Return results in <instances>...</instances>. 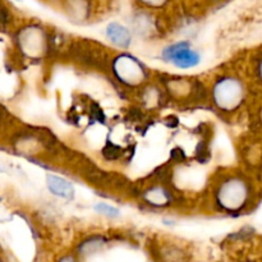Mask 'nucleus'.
Returning a JSON list of instances; mask_svg holds the SVG:
<instances>
[{
    "instance_id": "4468645a",
    "label": "nucleus",
    "mask_w": 262,
    "mask_h": 262,
    "mask_svg": "<svg viewBox=\"0 0 262 262\" xmlns=\"http://www.w3.org/2000/svg\"><path fill=\"white\" fill-rule=\"evenodd\" d=\"M10 22V14L8 12V9L5 8V5H3L0 3V30H4Z\"/></svg>"
},
{
    "instance_id": "9b49d317",
    "label": "nucleus",
    "mask_w": 262,
    "mask_h": 262,
    "mask_svg": "<svg viewBox=\"0 0 262 262\" xmlns=\"http://www.w3.org/2000/svg\"><path fill=\"white\" fill-rule=\"evenodd\" d=\"M83 173L84 178H86L90 183L96 184V186H107V184L112 183V177L96 168H87Z\"/></svg>"
},
{
    "instance_id": "7ed1b4c3",
    "label": "nucleus",
    "mask_w": 262,
    "mask_h": 262,
    "mask_svg": "<svg viewBox=\"0 0 262 262\" xmlns=\"http://www.w3.org/2000/svg\"><path fill=\"white\" fill-rule=\"evenodd\" d=\"M72 60L90 69L104 71L107 68L109 58L102 48L90 41H78L69 48Z\"/></svg>"
},
{
    "instance_id": "2eb2a0df",
    "label": "nucleus",
    "mask_w": 262,
    "mask_h": 262,
    "mask_svg": "<svg viewBox=\"0 0 262 262\" xmlns=\"http://www.w3.org/2000/svg\"><path fill=\"white\" fill-rule=\"evenodd\" d=\"M60 262H74V260H73V257H64V258H61V261Z\"/></svg>"
},
{
    "instance_id": "dca6fc26",
    "label": "nucleus",
    "mask_w": 262,
    "mask_h": 262,
    "mask_svg": "<svg viewBox=\"0 0 262 262\" xmlns=\"http://www.w3.org/2000/svg\"><path fill=\"white\" fill-rule=\"evenodd\" d=\"M258 76H260V78H261V81H262V60H261V63H260V67H258Z\"/></svg>"
},
{
    "instance_id": "0eeeda50",
    "label": "nucleus",
    "mask_w": 262,
    "mask_h": 262,
    "mask_svg": "<svg viewBox=\"0 0 262 262\" xmlns=\"http://www.w3.org/2000/svg\"><path fill=\"white\" fill-rule=\"evenodd\" d=\"M142 199L145 200L147 204L152 205V206L161 207V206H168L173 200L170 192L165 188L164 186L156 184V186L150 187L146 189L142 194Z\"/></svg>"
},
{
    "instance_id": "ddd939ff",
    "label": "nucleus",
    "mask_w": 262,
    "mask_h": 262,
    "mask_svg": "<svg viewBox=\"0 0 262 262\" xmlns=\"http://www.w3.org/2000/svg\"><path fill=\"white\" fill-rule=\"evenodd\" d=\"M95 210H96L97 212H100V214H104L106 215V216H112V217H115L119 215V210L115 209V207H113L112 205H107V204H97L96 206H95Z\"/></svg>"
},
{
    "instance_id": "20e7f679",
    "label": "nucleus",
    "mask_w": 262,
    "mask_h": 262,
    "mask_svg": "<svg viewBox=\"0 0 262 262\" xmlns=\"http://www.w3.org/2000/svg\"><path fill=\"white\" fill-rule=\"evenodd\" d=\"M110 67H112L118 81L127 86H138L147 78V72H146L143 64L137 58L128 55V54H122V55L117 56Z\"/></svg>"
},
{
    "instance_id": "9d476101",
    "label": "nucleus",
    "mask_w": 262,
    "mask_h": 262,
    "mask_svg": "<svg viewBox=\"0 0 262 262\" xmlns=\"http://www.w3.org/2000/svg\"><path fill=\"white\" fill-rule=\"evenodd\" d=\"M67 13L72 19H86L91 10L90 0H66L64 2Z\"/></svg>"
},
{
    "instance_id": "39448f33",
    "label": "nucleus",
    "mask_w": 262,
    "mask_h": 262,
    "mask_svg": "<svg viewBox=\"0 0 262 262\" xmlns=\"http://www.w3.org/2000/svg\"><path fill=\"white\" fill-rule=\"evenodd\" d=\"M18 45L28 56H41L46 51L45 31L38 26H28L20 30Z\"/></svg>"
},
{
    "instance_id": "f257e3e1",
    "label": "nucleus",
    "mask_w": 262,
    "mask_h": 262,
    "mask_svg": "<svg viewBox=\"0 0 262 262\" xmlns=\"http://www.w3.org/2000/svg\"><path fill=\"white\" fill-rule=\"evenodd\" d=\"M245 96L242 82L234 77H224L217 79L212 87V101L223 112L237 109Z\"/></svg>"
},
{
    "instance_id": "f03ea898",
    "label": "nucleus",
    "mask_w": 262,
    "mask_h": 262,
    "mask_svg": "<svg viewBox=\"0 0 262 262\" xmlns=\"http://www.w3.org/2000/svg\"><path fill=\"white\" fill-rule=\"evenodd\" d=\"M250 197L248 184L241 178H229L220 184L216 191V201L228 211L242 209Z\"/></svg>"
},
{
    "instance_id": "f8f14e48",
    "label": "nucleus",
    "mask_w": 262,
    "mask_h": 262,
    "mask_svg": "<svg viewBox=\"0 0 262 262\" xmlns=\"http://www.w3.org/2000/svg\"><path fill=\"white\" fill-rule=\"evenodd\" d=\"M141 7L147 9H161L170 3V0H136Z\"/></svg>"
},
{
    "instance_id": "f3484780",
    "label": "nucleus",
    "mask_w": 262,
    "mask_h": 262,
    "mask_svg": "<svg viewBox=\"0 0 262 262\" xmlns=\"http://www.w3.org/2000/svg\"><path fill=\"white\" fill-rule=\"evenodd\" d=\"M2 120H3V113L2 110H0V123H2Z\"/></svg>"
},
{
    "instance_id": "1a4fd4ad",
    "label": "nucleus",
    "mask_w": 262,
    "mask_h": 262,
    "mask_svg": "<svg viewBox=\"0 0 262 262\" xmlns=\"http://www.w3.org/2000/svg\"><path fill=\"white\" fill-rule=\"evenodd\" d=\"M106 36L114 45L122 49H127L130 43V33L124 26L117 22L110 23L106 27Z\"/></svg>"
},
{
    "instance_id": "6e6552de",
    "label": "nucleus",
    "mask_w": 262,
    "mask_h": 262,
    "mask_svg": "<svg viewBox=\"0 0 262 262\" xmlns=\"http://www.w3.org/2000/svg\"><path fill=\"white\" fill-rule=\"evenodd\" d=\"M46 181H48L46 183H48L49 191L53 194L66 200L73 199L74 188L68 181L56 176H48V179H46Z\"/></svg>"
},
{
    "instance_id": "423d86ee",
    "label": "nucleus",
    "mask_w": 262,
    "mask_h": 262,
    "mask_svg": "<svg viewBox=\"0 0 262 262\" xmlns=\"http://www.w3.org/2000/svg\"><path fill=\"white\" fill-rule=\"evenodd\" d=\"M163 58L178 68L187 69L200 63V54L187 42H177L163 50Z\"/></svg>"
}]
</instances>
